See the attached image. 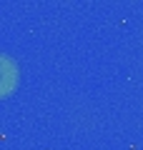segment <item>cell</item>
<instances>
[{
	"label": "cell",
	"instance_id": "cell-1",
	"mask_svg": "<svg viewBox=\"0 0 143 150\" xmlns=\"http://www.w3.org/2000/svg\"><path fill=\"white\" fill-rule=\"evenodd\" d=\"M18 78H20V68L10 55L0 53V98L10 95L18 85Z\"/></svg>",
	"mask_w": 143,
	"mask_h": 150
}]
</instances>
